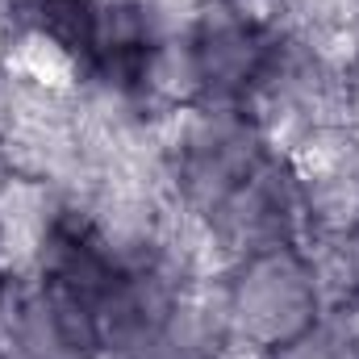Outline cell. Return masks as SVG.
I'll return each mask as SVG.
<instances>
[{
    "instance_id": "obj_1",
    "label": "cell",
    "mask_w": 359,
    "mask_h": 359,
    "mask_svg": "<svg viewBox=\"0 0 359 359\" xmlns=\"http://www.w3.org/2000/svg\"><path fill=\"white\" fill-rule=\"evenodd\" d=\"M159 168L176 213L222 259L268 243H309L318 230L292 155L251 109H184Z\"/></svg>"
},
{
    "instance_id": "obj_2",
    "label": "cell",
    "mask_w": 359,
    "mask_h": 359,
    "mask_svg": "<svg viewBox=\"0 0 359 359\" xmlns=\"http://www.w3.org/2000/svg\"><path fill=\"white\" fill-rule=\"evenodd\" d=\"M209 297L230 355L243 359H297L330 318V284L309 243H268L226 255Z\"/></svg>"
},
{
    "instance_id": "obj_3",
    "label": "cell",
    "mask_w": 359,
    "mask_h": 359,
    "mask_svg": "<svg viewBox=\"0 0 359 359\" xmlns=\"http://www.w3.org/2000/svg\"><path fill=\"white\" fill-rule=\"evenodd\" d=\"M297 59V38L243 0H205L180 29L176 72L184 109L259 113Z\"/></svg>"
},
{
    "instance_id": "obj_4",
    "label": "cell",
    "mask_w": 359,
    "mask_h": 359,
    "mask_svg": "<svg viewBox=\"0 0 359 359\" xmlns=\"http://www.w3.org/2000/svg\"><path fill=\"white\" fill-rule=\"evenodd\" d=\"M0 343L8 359H109L100 309L34 271L13 280L0 313Z\"/></svg>"
},
{
    "instance_id": "obj_5",
    "label": "cell",
    "mask_w": 359,
    "mask_h": 359,
    "mask_svg": "<svg viewBox=\"0 0 359 359\" xmlns=\"http://www.w3.org/2000/svg\"><path fill=\"white\" fill-rule=\"evenodd\" d=\"M330 268H334V284L347 297V305L359 313V209L330 230Z\"/></svg>"
},
{
    "instance_id": "obj_6",
    "label": "cell",
    "mask_w": 359,
    "mask_h": 359,
    "mask_svg": "<svg viewBox=\"0 0 359 359\" xmlns=\"http://www.w3.org/2000/svg\"><path fill=\"white\" fill-rule=\"evenodd\" d=\"M4 188H8V180H0V247H4ZM4 264V259H0Z\"/></svg>"
},
{
    "instance_id": "obj_7",
    "label": "cell",
    "mask_w": 359,
    "mask_h": 359,
    "mask_svg": "<svg viewBox=\"0 0 359 359\" xmlns=\"http://www.w3.org/2000/svg\"><path fill=\"white\" fill-rule=\"evenodd\" d=\"M0 359H8V351H4V343H0Z\"/></svg>"
},
{
    "instance_id": "obj_8",
    "label": "cell",
    "mask_w": 359,
    "mask_h": 359,
    "mask_svg": "<svg viewBox=\"0 0 359 359\" xmlns=\"http://www.w3.org/2000/svg\"><path fill=\"white\" fill-rule=\"evenodd\" d=\"M243 4H251V0H243Z\"/></svg>"
}]
</instances>
